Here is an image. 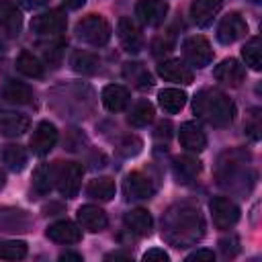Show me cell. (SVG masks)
Segmentation results:
<instances>
[{
	"label": "cell",
	"instance_id": "6da1fadb",
	"mask_svg": "<svg viewBox=\"0 0 262 262\" xmlns=\"http://www.w3.org/2000/svg\"><path fill=\"white\" fill-rule=\"evenodd\" d=\"M205 233V221L199 209L190 205L170 207L162 219V235L176 248L196 244Z\"/></svg>",
	"mask_w": 262,
	"mask_h": 262
},
{
	"label": "cell",
	"instance_id": "7a4b0ae2",
	"mask_svg": "<svg viewBox=\"0 0 262 262\" xmlns=\"http://www.w3.org/2000/svg\"><path fill=\"white\" fill-rule=\"evenodd\" d=\"M192 111L199 119L213 127H227L235 117V104L219 90L205 88L192 100Z\"/></svg>",
	"mask_w": 262,
	"mask_h": 262
},
{
	"label": "cell",
	"instance_id": "3957f363",
	"mask_svg": "<svg viewBox=\"0 0 262 262\" xmlns=\"http://www.w3.org/2000/svg\"><path fill=\"white\" fill-rule=\"evenodd\" d=\"M76 35L92 47H102L111 39V25L100 14H88L76 25Z\"/></svg>",
	"mask_w": 262,
	"mask_h": 262
},
{
	"label": "cell",
	"instance_id": "277c9868",
	"mask_svg": "<svg viewBox=\"0 0 262 262\" xmlns=\"http://www.w3.org/2000/svg\"><path fill=\"white\" fill-rule=\"evenodd\" d=\"M53 180L59 194L74 199L82 184V166L76 162H57L53 164Z\"/></svg>",
	"mask_w": 262,
	"mask_h": 262
},
{
	"label": "cell",
	"instance_id": "5b68a950",
	"mask_svg": "<svg viewBox=\"0 0 262 262\" xmlns=\"http://www.w3.org/2000/svg\"><path fill=\"white\" fill-rule=\"evenodd\" d=\"M182 51H184L186 61L190 66H194V68H205L213 59V49H211L209 41L205 37H201V35L188 37L184 41V45H182Z\"/></svg>",
	"mask_w": 262,
	"mask_h": 262
},
{
	"label": "cell",
	"instance_id": "8992f818",
	"mask_svg": "<svg viewBox=\"0 0 262 262\" xmlns=\"http://www.w3.org/2000/svg\"><path fill=\"white\" fill-rule=\"evenodd\" d=\"M31 29H33V33H37V35H47V37L59 35V33L66 29V14H63L59 8L45 10V12L37 14V16L31 20Z\"/></svg>",
	"mask_w": 262,
	"mask_h": 262
},
{
	"label": "cell",
	"instance_id": "52a82bcc",
	"mask_svg": "<svg viewBox=\"0 0 262 262\" xmlns=\"http://www.w3.org/2000/svg\"><path fill=\"white\" fill-rule=\"evenodd\" d=\"M248 33V23L244 20V16L239 12H229L221 18L219 27H217V39L219 43L223 45H229V43H235L237 39L246 37Z\"/></svg>",
	"mask_w": 262,
	"mask_h": 262
},
{
	"label": "cell",
	"instance_id": "ba28073f",
	"mask_svg": "<svg viewBox=\"0 0 262 262\" xmlns=\"http://www.w3.org/2000/svg\"><path fill=\"white\" fill-rule=\"evenodd\" d=\"M211 213H213V223L219 229H229L239 219V207L227 196H215L211 201Z\"/></svg>",
	"mask_w": 262,
	"mask_h": 262
},
{
	"label": "cell",
	"instance_id": "9c48e42d",
	"mask_svg": "<svg viewBox=\"0 0 262 262\" xmlns=\"http://www.w3.org/2000/svg\"><path fill=\"white\" fill-rule=\"evenodd\" d=\"M57 143V127L49 121H41L31 135V149L37 156L49 154Z\"/></svg>",
	"mask_w": 262,
	"mask_h": 262
},
{
	"label": "cell",
	"instance_id": "30bf717a",
	"mask_svg": "<svg viewBox=\"0 0 262 262\" xmlns=\"http://www.w3.org/2000/svg\"><path fill=\"white\" fill-rule=\"evenodd\" d=\"M117 33H119V41H121L125 51H129V53H139L141 51L143 37H141V31H139V27L135 25L133 18L123 16L117 25Z\"/></svg>",
	"mask_w": 262,
	"mask_h": 262
},
{
	"label": "cell",
	"instance_id": "8fae6325",
	"mask_svg": "<svg viewBox=\"0 0 262 262\" xmlns=\"http://www.w3.org/2000/svg\"><path fill=\"white\" fill-rule=\"evenodd\" d=\"M154 192H156V186L149 180V176H145L143 172L127 174V178H125V194H127V199L145 201V199H151Z\"/></svg>",
	"mask_w": 262,
	"mask_h": 262
},
{
	"label": "cell",
	"instance_id": "7c38bea8",
	"mask_svg": "<svg viewBox=\"0 0 262 262\" xmlns=\"http://www.w3.org/2000/svg\"><path fill=\"white\" fill-rule=\"evenodd\" d=\"M168 14V4L164 0H139L135 4V16L147 25V27H156L160 25Z\"/></svg>",
	"mask_w": 262,
	"mask_h": 262
},
{
	"label": "cell",
	"instance_id": "4fadbf2b",
	"mask_svg": "<svg viewBox=\"0 0 262 262\" xmlns=\"http://www.w3.org/2000/svg\"><path fill=\"white\" fill-rule=\"evenodd\" d=\"M23 29V14L10 0H0V33L6 37H16Z\"/></svg>",
	"mask_w": 262,
	"mask_h": 262
},
{
	"label": "cell",
	"instance_id": "5bb4252c",
	"mask_svg": "<svg viewBox=\"0 0 262 262\" xmlns=\"http://www.w3.org/2000/svg\"><path fill=\"white\" fill-rule=\"evenodd\" d=\"M178 139H180L182 147L188 151H203L207 147V135L201 129V125H196L194 121H186L180 125Z\"/></svg>",
	"mask_w": 262,
	"mask_h": 262
},
{
	"label": "cell",
	"instance_id": "9a60e30c",
	"mask_svg": "<svg viewBox=\"0 0 262 262\" xmlns=\"http://www.w3.org/2000/svg\"><path fill=\"white\" fill-rule=\"evenodd\" d=\"M223 0H192L190 4V16L196 27H209L217 12L221 10Z\"/></svg>",
	"mask_w": 262,
	"mask_h": 262
},
{
	"label": "cell",
	"instance_id": "2e32d148",
	"mask_svg": "<svg viewBox=\"0 0 262 262\" xmlns=\"http://www.w3.org/2000/svg\"><path fill=\"white\" fill-rule=\"evenodd\" d=\"M47 237L53 239L55 244H78L82 239V231L78 229L76 223L68 221V219H61V221H55L47 227Z\"/></svg>",
	"mask_w": 262,
	"mask_h": 262
},
{
	"label": "cell",
	"instance_id": "e0dca14e",
	"mask_svg": "<svg viewBox=\"0 0 262 262\" xmlns=\"http://www.w3.org/2000/svg\"><path fill=\"white\" fill-rule=\"evenodd\" d=\"M158 74L174 84H190L192 82V72L186 63H182L180 59H166L158 66Z\"/></svg>",
	"mask_w": 262,
	"mask_h": 262
},
{
	"label": "cell",
	"instance_id": "ac0fdd59",
	"mask_svg": "<svg viewBox=\"0 0 262 262\" xmlns=\"http://www.w3.org/2000/svg\"><path fill=\"white\" fill-rule=\"evenodd\" d=\"M213 76H215L219 82L227 84V86H239V84L244 82V78H246V70H244V66H242L237 59L229 57V59H223V61L213 70Z\"/></svg>",
	"mask_w": 262,
	"mask_h": 262
},
{
	"label": "cell",
	"instance_id": "d6986e66",
	"mask_svg": "<svg viewBox=\"0 0 262 262\" xmlns=\"http://www.w3.org/2000/svg\"><path fill=\"white\" fill-rule=\"evenodd\" d=\"M78 221L86 231H92V233L102 231L108 225L106 213L96 205H82L78 209Z\"/></svg>",
	"mask_w": 262,
	"mask_h": 262
},
{
	"label": "cell",
	"instance_id": "ffe728a7",
	"mask_svg": "<svg viewBox=\"0 0 262 262\" xmlns=\"http://www.w3.org/2000/svg\"><path fill=\"white\" fill-rule=\"evenodd\" d=\"M100 98H102V104L111 113H121L129 104V90L121 84H108V86L102 88Z\"/></svg>",
	"mask_w": 262,
	"mask_h": 262
},
{
	"label": "cell",
	"instance_id": "44dd1931",
	"mask_svg": "<svg viewBox=\"0 0 262 262\" xmlns=\"http://www.w3.org/2000/svg\"><path fill=\"white\" fill-rule=\"evenodd\" d=\"M172 170H174V178L180 184H188L201 174V162L192 156H178L172 162Z\"/></svg>",
	"mask_w": 262,
	"mask_h": 262
},
{
	"label": "cell",
	"instance_id": "7402d4cb",
	"mask_svg": "<svg viewBox=\"0 0 262 262\" xmlns=\"http://www.w3.org/2000/svg\"><path fill=\"white\" fill-rule=\"evenodd\" d=\"M31 121L27 115L23 113H12V111H4L0 113V133L6 137H18L29 129Z\"/></svg>",
	"mask_w": 262,
	"mask_h": 262
},
{
	"label": "cell",
	"instance_id": "603a6c76",
	"mask_svg": "<svg viewBox=\"0 0 262 262\" xmlns=\"http://www.w3.org/2000/svg\"><path fill=\"white\" fill-rule=\"evenodd\" d=\"M125 227L135 233V235H149L154 229V219L149 215V211L145 209H131L129 213H125Z\"/></svg>",
	"mask_w": 262,
	"mask_h": 262
},
{
	"label": "cell",
	"instance_id": "cb8c5ba5",
	"mask_svg": "<svg viewBox=\"0 0 262 262\" xmlns=\"http://www.w3.org/2000/svg\"><path fill=\"white\" fill-rule=\"evenodd\" d=\"M2 96L12 104H29V102H33L31 86H27L25 82H18V80H8L2 86Z\"/></svg>",
	"mask_w": 262,
	"mask_h": 262
},
{
	"label": "cell",
	"instance_id": "d4e9b609",
	"mask_svg": "<svg viewBox=\"0 0 262 262\" xmlns=\"http://www.w3.org/2000/svg\"><path fill=\"white\" fill-rule=\"evenodd\" d=\"M123 76L139 90H145V88H151L154 86V78L151 74L147 72V68L139 61H133V63H125L123 68Z\"/></svg>",
	"mask_w": 262,
	"mask_h": 262
},
{
	"label": "cell",
	"instance_id": "484cf974",
	"mask_svg": "<svg viewBox=\"0 0 262 262\" xmlns=\"http://www.w3.org/2000/svg\"><path fill=\"white\" fill-rule=\"evenodd\" d=\"M70 63H72L74 72L90 76V74H96V72H98V68H100V57L94 55V53H90V51H74Z\"/></svg>",
	"mask_w": 262,
	"mask_h": 262
},
{
	"label": "cell",
	"instance_id": "4316f807",
	"mask_svg": "<svg viewBox=\"0 0 262 262\" xmlns=\"http://www.w3.org/2000/svg\"><path fill=\"white\" fill-rule=\"evenodd\" d=\"M16 70L25 74L27 78H41L43 76V63L41 59L31 51H20L16 57Z\"/></svg>",
	"mask_w": 262,
	"mask_h": 262
},
{
	"label": "cell",
	"instance_id": "83f0119b",
	"mask_svg": "<svg viewBox=\"0 0 262 262\" xmlns=\"http://www.w3.org/2000/svg\"><path fill=\"white\" fill-rule=\"evenodd\" d=\"M158 100L166 113H178L186 104V92L178 90V88H164V90H160Z\"/></svg>",
	"mask_w": 262,
	"mask_h": 262
},
{
	"label": "cell",
	"instance_id": "f1b7e54d",
	"mask_svg": "<svg viewBox=\"0 0 262 262\" xmlns=\"http://www.w3.org/2000/svg\"><path fill=\"white\" fill-rule=\"evenodd\" d=\"M53 164H41L33 172V190L37 194H47L53 188Z\"/></svg>",
	"mask_w": 262,
	"mask_h": 262
},
{
	"label": "cell",
	"instance_id": "f546056e",
	"mask_svg": "<svg viewBox=\"0 0 262 262\" xmlns=\"http://www.w3.org/2000/svg\"><path fill=\"white\" fill-rule=\"evenodd\" d=\"M115 190H117V188H115L113 178H106V176L90 180V184H88V188H86V192H88L92 199H98V201H111V199L115 196Z\"/></svg>",
	"mask_w": 262,
	"mask_h": 262
},
{
	"label": "cell",
	"instance_id": "4dcf8cb0",
	"mask_svg": "<svg viewBox=\"0 0 262 262\" xmlns=\"http://www.w3.org/2000/svg\"><path fill=\"white\" fill-rule=\"evenodd\" d=\"M127 121H129L133 127H145L147 123H151V121H154V106H151V102L139 100V102L129 111Z\"/></svg>",
	"mask_w": 262,
	"mask_h": 262
},
{
	"label": "cell",
	"instance_id": "1f68e13d",
	"mask_svg": "<svg viewBox=\"0 0 262 262\" xmlns=\"http://www.w3.org/2000/svg\"><path fill=\"white\" fill-rule=\"evenodd\" d=\"M242 57H244L246 66H250L252 70H260L262 68V45H260V37H252L242 47Z\"/></svg>",
	"mask_w": 262,
	"mask_h": 262
},
{
	"label": "cell",
	"instance_id": "d6a6232c",
	"mask_svg": "<svg viewBox=\"0 0 262 262\" xmlns=\"http://www.w3.org/2000/svg\"><path fill=\"white\" fill-rule=\"evenodd\" d=\"M2 160L10 170L20 172L27 164V151L20 145H6L4 151H2Z\"/></svg>",
	"mask_w": 262,
	"mask_h": 262
},
{
	"label": "cell",
	"instance_id": "836d02e7",
	"mask_svg": "<svg viewBox=\"0 0 262 262\" xmlns=\"http://www.w3.org/2000/svg\"><path fill=\"white\" fill-rule=\"evenodd\" d=\"M27 256V244L20 239H0V258L2 260H20Z\"/></svg>",
	"mask_w": 262,
	"mask_h": 262
},
{
	"label": "cell",
	"instance_id": "e575fe53",
	"mask_svg": "<svg viewBox=\"0 0 262 262\" xmlns=\"http://www.w3.org/2000/svg\"><path fill=\"white\" fill-rule=\"evenodd\" d=\"M246 131L252 139H260V131H262V123H260V108H254L250 115H248V121H246Z\"/></svg>",
	"mask_w": 262,
	"mask_h": 262
},
{
	"label": "cell",
	"instance_id": "d590c367",
	"mask_svg": "<svg viewBox=\"0 0 262 262\" xmlns=\"http://www.w3.org/2000/svg\"><path fill=\"white\" fill-rule=\"evenodd\" d=\"M119 151L123 156H137L141 151V139L135 137V135H129L125 137L121 143H119Z\"/></svg>",
	"mask_w": 262,
	"mask_h": 262
},
{
	"label": "cell",
	"instance_id": "8d00e7d4",
	"mask_svg": "<svg viewBox=\"0 0 262 262\" xmlns=\"http://www.w3.org/2000/svg\"><path fill=\"white\" fill-rule=\"evenodd\" d=\"M172 47H174L172 37H158V39H154V43H151V53H154V55H164V53H170Z\"/></svg>",
	"mask_w": 262,
	"mask_h": 262
},
{
	"label": "cell",
	"instance_id": "74e56055",
	"mask_svg": "<svg viewBox=\"0 0 262 262\" xmlns=\"http://www.w3.org/2000/svg\"><path fill=\"white\" fill-rule=\"evenodd\" d=\"M219 246H221V252H223V256H235L237 252H239V239L235 237V235H229V237H223L221 242H219Z\"/></svg>",
	"mask_w": 262,
	"mask_h": 262
},
{
	"label": "cell",
	"instance_id": "f35d334b",
	"mask_svg": "<svg viewBox=\"0 0 262 262\" xmlns=\"http://www.w3.org/2000/svg\"><path fill=\"white\" fill-rule=\"evenodd\" d=\"M61 47H63V43H61V41H55V43H51V45H43V53H45V59H47L49 63H55V61L59 59Z\"/></svg>",
	"mask_w": 262,
	"mask_h": 262
},
{
	"label": "cell",
	"instance_id": "ab89813d",
	"mask_svg": "<svg viewBox=\"0 0 262 262\" xmlns=\"http://www.w3.org/2000/svg\"><path fill=\"white\" fill-rule=\"evenodd\" d=\"M143 260H145V262H147V260H162V262H168L170 256H168V252H164V250H160V248H151V250H147V252L143 254Z\"/></svg>",
	"mask_w": 262,
	"mask_h": 262
},
{
	"label": "cell",
	"instance_id": "60d3db41",
	"mask_svg": "<svg viewBox=\"0 0 262 262\" xmlns=\"http://www.w3.org/2000/svg\"><path fill=\"white\" fill-rule=\"evenodd\" d=\"M186 260H188V262H192V260H215V254H213L211 250H196V252L188 254Z\"/></svg>",
	"mask_w": 262,
	"mask_h": 262
},
{
	"label": "cell",
	"instance_id": "b9f144b4",
	"mask_svg": "<svg viewBox=\"0 0 262 262\" xmlns=\"http://www.w3.org/2000/svg\"><path fill=\"white\" fill-rule=\"evenodd\" d=\"M59 260L61 262H82V254H78V252H63V254H59Z\"/></svg>",
	"mask_w": 262,
	"mask_h": 262
},
{
	"label": "cell",
	"instance_id": "7bdbcfd3",
	"mask_svg": "<svg viewBox=\"0 0 262 262\" xmlns=\"http://www.w3.org/2000/svg\"><path fill=\"white\" fill-rule=\"evenodd\" d=\"M170 129H172V125H170L168 121H166V123H160V125H158L156 135H158V137H162V135H164V137H168V135H170Z\"/></svg>",
	"mask_w": 262,
	"mask_h": 262
},
{
	"label": "cell",
	"instance_id": "ee69618b",
	"mask_svg": "<svg viewBox=\"0 0 262 262\" xmlns=\"http://www.w3.org/2000/svg\"><path fill=\"white\" fill-rule=\"evenodd\" d=\"M25 8H35V6H41V4H45L47 0H18Z\"/></svg>",
	"mask_w": 262,
	"mask_h": 262
},
{
	"label": "cell",
	"instance_id": "f6af8a7d",
	"mask_svg": "<svg viewBox=\"0 0 262 262\" xmlns=\"http://www.w3.org/2000/svg\"><path fill=\"white\" fill-rule=\"evenodd\" d=\"M63 4H66L68 8H72V10H76V8L84 6V4H86V0H63Z\"/></svg>",
	"mask_w": 262,
	"mask_h": 262
},
{
	"label": "cell",
	"instance_id": "bcb514c9",
	"mask_svg": "<svg viewBox=\"0 0 262 262\" xmlns=\"http://www.w3.org/2000/svg\"><path fill=\"white\" fill-rule=\"evenodd\" d=\"M4 182H6V176H4V172H2V170H0V188H2V186H4Z\"/></svg>",
	"mask_w": 262,
	"mask_h": 262
},
{
	"label": "cell",
	"instance_id": "7dc6e473",
	"mask_svg": "<svg viewBox=\"0 0 262 262\" xmlns=\"http://www.w3.org/2000/svg\"><path fill=\"white\" fill-rule=\"evenodd\" d=\"M252 2H260V0H252Z\"/></svg>",
	"mask_w": 262,
	"mask_h": 262
}]
</instances>
